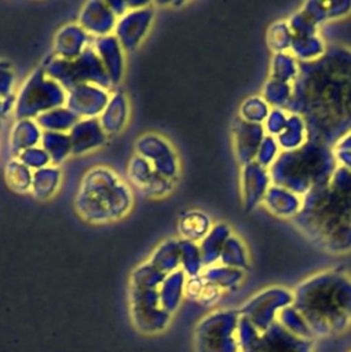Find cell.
<instances>
[{
  "label": "cell",
  "mask_w": 351,
  "mask_h": 352,
  "mask_svg": "<svg viewBox=\"0 0 351 352\" xmlns=\"http://www.w3.org/2000/svg\"><path fill=\"white\" fill-rule=\"evenodd\" d=\"M127 177L139 192L150 198H162L173 187L172 180L160 175L150 162L138 154H134L128 162Z\"/></svg>",
  "instance_id": "obj_11"
},
{
  "label": "cell",
  "mask_w": 351,
  "mask_h": 352,
  "mask_svg": "<svg viewBox=\"0 0 351 352\" xmlns=\"http://www.w3.org/2000/svg\"><path fill=\"white\" fill-rule=\"evenodd\" d=\"M107 6L113 11V14L117 16V19L121 18L129 10L127 1H123V0H110L107 1Z\"/></svg>",
  "instance_id": "obj_34"
},
{
  "label": "cell",
  "mask_w": 351,
  "mask_h": 352,
  "mask_svg": "<svg viewBox=\"0 0 351 352\" xmlns=\"http://www.w3.org/2000/svg\"><path fill=\"white\" fill-rule=\"evenodd\" d=\"M219 261L222 265H226V267H231V268H242L245 267L246 264V256H245V252H244V248H242V243L240 242L238 238L235 236H230L224 246H223V250L220 253V257H219Z\"/></svg>",
  "instance_id": "obj_31"
},
{
  "label": "cell",
  "mask_w": 351,
  "mask_h": 352,
  "mask_svg": "<svg viewBox=\"0 0 351 352\" xmlns=\"http://www.w3.org/2000/svg\"><path fill=\"white\" fill-rule=\"evenodd\" d=\"M154 14L156 11L150 3L142 8L128 10L121 18L117 19L113 34L120 41L124 51H135L142 44L150 32Z\"/></svg>",
  "instance_id": "obj_10"
},
{
  "label": "cell",
  "mask_w": 351,
  "mask_h": 352,
  "mask_svg": "<svg viewBox=\"0 0 351 352\" xmlns=\"http://www.w3.org/2000/svg\"><path fill=\"white\" fill-rule=\"evenodd\" d=\"M1 117H4V111H3V98L0 96V120Z\"/></svg>",
  "instance_id": "obj_35"
},
{
  "label": "cell",
  "mask_w": 351,
  "mask_h": 352,
  "mask_svg": "<svg viewBox=\"0 0 351 352\" xmlns=\"http://www.w3.org/2000/svg\"><path fill=\"white\" fill-rule=\"evenodd\" d=\"M234 140L238 160L245 165L249 164L257 150V124L238 120L234 126Z\"/></svg>",
  "instance_id": "obj_24"
},
{
  "label": "cell",
  "mask_w": 351,
  "mask_h": 352,
  "mask_svg": "<svg viewBox=\"0 0 351 352\" xmlns=\"http://www.w3.org/2000/svg\"><path fill=\"white\" fill-rule=\"evenodd\" d=\"M40 146L48 154L51 165L54 166L62 165L73 155L69 133L65 132H43Z\"/></svg>",
  "instance_id": "obj_26"
},
{
  "label": "cell",
  "mask_w": 351,
  "mask_h": 352,
  "mask_svg": "<svg viewBox=\"0 0 351 352\" xmlns=\"http://www.w3.org/2000/svg\"><path fill=\"white\" fill-rule=\"evenodd\" d=\"M348 352H351V348H350V349H348Z\"/></svg>",
  "instance_id": "obj_36"
},
{
  "label": "cell",
  "mask_w": 351,
  "mask_h": 352,
  "mask_svg": "<svg viewBox=\"0 0 351 352\" xmlns=\"http://www.w3.org/2000/svg\"><path fill=\"white\" fill-rule=\"evenodd\" d=\"M292 305L304 319L312 338L332 337L351 324V280L321 275L300 285Z\"/></svg>",
  "instance_id": "obj_1"
},
{
  "label": "cell",
  "mask_w": 351,
  "mask_h": 352,
  "mask_svg": "<svg viewBox=\"0 0 351 352\" xmlns=\"http://www.w3.org/2000/svg\"><path fill=\"white\" fill-rule=\"evenodd\" d=\"M134 206L129 184L110 166L96 165L80 180L74 209L91 224H109L124 219Z\"/></svg>",
  "instance_id": "obj_2"
},
{
  "label": "cell",
  "mask_w": 351,
  "mask_h": 352,
  "mask_svg": "<svg viewBox=\"0 0 351 352\" xmlns=\"http://www.w3.org/2000/svg\"><path fill=\"white\" fill-rule=\"evenodd\" d=\"M4 182L10 190L18 194L29 192L32 188L33 170L23 165L18 158H11L3 170Z\"/></svg>",
  "instance_id": "obj_27"
},
{
  "label": "cell",
  "mask_w": 351,
  "mask_h": 352,
  "mask_svg": "<svg viewBox=\"0 0 351 352\" xmlns=\"http://www.w3.org/2000/svg\"><path fill=\"white\" fill-rule=\"evenodd\" d=\"M15 72L8 62L0 60V96L8 98L14 94Z\"/></svg>",
  "instance_id": "obj_33"
},
{
  "label": "cell",
  "mask_w": 351,
  "mask_h": 352,
  "mask_svg": "<svg viewBox=\"0 0 351 352\" xmlns=\"http://www.w3.org/2000/svg\"><path fill=\"white\" fill-rule=\"evenodd\" d=\"M43 131L34 120L21 118L15 120L10 132V153L17 158L22 151L39 146Z\"/></svg>",
  "instance_id": "obj_18"
},
{
  "label": "cell",
  "mask_w": 351,
  "mask_h": 352,
  "mask_svg": "<svg viewBox=\"0 0 351 352\" xmlns=\"http://www.w3.org/2000/svg\"><path fill=\"white\" fill-rule=\"evenodd\" d=\"M110 95V91L100 85L80 84L67 91L65 106L78 118H99Z\"/></svg>",
  "instance_id": "obj_12"
},
{
  "label": "cell",
  "mask_w": 351,
  "mask_h": 352,
  "mask_svg": "<svg viewBox=\"0 0 351 352\" xmlns=\"http://www.w3.org/2000/svg\"><path fill=\"white\" fill-rule=\"evenodd\" d=\"M201 278L204 279L205 283L212 285L220 290V289H228V287L235 286L240 282V279L242 278V272H241V270L226 267V265L220 264V265L206 267L202 271Z\"/></svg>",
  "instance_id": "obj_29"
},
{
  "label": "cell",
  "mask_w": 351,
  "mask_h": 352,
  "mask_svg": "<svg viewBox=\"0 0 351 352\" xmlns=\"http://www.w3.org/2000/svg\"><path fill=\"white\" fill-rule=\"evenodd\" d=\"M129 312L134 326L140 333L151 336L162 333L172 318L160 304L158 289L129 287Z\"/></svg>",
  "instance_id": "obj_7"
},
{
  "label": "cell",
  "mask_w": 351,
  "mask_h": 352,
  "mask_svg": "<svg viewBox=\"0 0 351 352\" xmlns=\"http://www.w3.org/2000/svg\"><path fill=\"white\" fill-rule=\"evenodd\" d=\"M95 50L113 88H117L125 73V51L114 34L92 38Z\"/></svg>",
  "instance_id": "obj_14"
},
{
  "label": "cell",
  "mask_w": 351,
  "mask_h": 352,
  "mask_svg": "<svg viewBox=\"0 0 351 352\" xmlns=\"http://www.w3.org/2000/svg\"><path fill=\"white\" fill-rule=\"evenodd\" d=\"M80 118L66 106L55 107L40 114L34 121L43 132H65L69 133Z\"/></svg>",
  "instance_id": "obj_25"
},
{
  "label": "cell",
  "mask_w": 351,
  "mask_h": 352,
  "mask_svg": "<svg viewBox=\"0 0 351 352\" xmlns=\"http://www.w3.org/2000/svg\"><path fill=\"white\" fill-rule=\"evenodd\" d=\"M165 274L157 270L149 260L135 267L129 276V287L138 289H158L162 280L165 279Z\"/></svg>",
  "instance_id": "obj_30"
},
{
  "label": "cell",
  "mask_w": 351,
  "mask_h": 352,
  "mask_svg": "<svg viewBox=\"0 0 351 352\" xmlns=\"http://www.w3.org/2000/svg\"><path fill=\"white\" fill-rule=\"evenodd\" d=\"M180 245V270L187 278L200 276L204 270V261L200 252V246L195 242L179 238Z\"/></svg>",
  "instance_id": "obj_28"
},
{
  "label": "cell",
  "mask_w": 351,
  "mask_h": 352,
  "mask_svg": "<svg viewBox=\"0 0 351 352\" xmlns=\"http://www.w3.org/2000/svg\"><path fill=\"white\" fill-rule=\"evenodd\" d=\"M45 73L59 82L67 92L80 84H96L106 89H113V85L95 52L92 44L77 58L65 60L51 55L43 63Z\"/></svg>",
  "instance_id": "obj_4"
},
{
  "label": "cell",
  "mask_w": 351,
  "mask_h": 352,
  "mask_svg": "<svg viewBox=\"0 0 351 352\" xmlns=\"http://www.w3.org/2000/svg\"><path fill=\"white\" fill-rule=\"evenodd\" d=\"M292 301V294L284 290H270L249 300L248 304L240 309V314L259 333H262L277 322L279 312L289 307Z\"/></svg>",
  "instance_id": "obj_9"
},
{
  "label": "cell",
  "mask_w": 351,
  "mask_h": 352,
  "mask_svg": "<svg viewBox=\"0 0 351 352\" xmlns=\"http://www.w3.org/2000/svg\"><path fill=\"white\" fill-rule=\"evenodd\" d=\"M238 344L240 352H312V340L292 334L278 322L259 333L242 316L238 324Z\"/></svg>",
  "instance_id": "obj_6"
},
{
  "label": "cell",
  "mask_w": 351,
  "mask_h": 352,
  "mask_svg": "<svg viewBox=\"0 0 351 352\" xmlns=\"http://www.w3.org/2000/svg\"><path fill=\"white\" fill-rule=\"evenodd\" d=\"M91 44L92 37L77 22H69L62 25L54 36L52 55L65 60H72L80 56Z\"/></svg>",
  "instance_id": "obj_15"
},
{
  "label": "cell",
  "mask_w": 351,
  "mask_h": 352,
  "mask_svg": "<svg viewBox=\"0 0 351 352\" xmlns=\"http://www.w3.org/2000/svg\"><path fill=\"white\" fill-rule=\"evenodd\" d=\"M186 282L187 276L182 270H178L165 276L162 283L158 287L160 304L165 312L173 315L182 304V300L186 294Z\"/></svg>",
  "instance_id": "obj_19"
},
{
  "label": "cell",
  "mask_w": 351,
  "mask_h": 352,
  "mask_svg": "<svg viewBox=\"0 0 351 352\" xmlns=\"http://www.w3.org/2000/svg\"><path fill=\"white\" fill-rule=\"evenodd\" d=\"M73 155H84L102 147L107 135L103 131L99 118H80L69 132Z\"/></svg>",
  "instance_id": "obj_16"
},
{
  "label": "cell",
  "mask_w": 351,
  "mask_h": 352,
  "mask_svg": "<svg viewBox=\"0 0 351 352\" xmlns=\"http://www.w3.org/2000/svg\"><path fill=\"white\" fill-rule=\"evenodd\" d=\"M77 23L92 37H103L114 33L117 16L113 14L107 1L89 0L83 4Z\"/></svg>",
  "instance_id": "obj_13"
},
{
  "label": "cell",
  "mask_w": 351,
  "mask_h": 352,
  "mask_svg": "<svg viewBox=\"0 0 351 352\" xmlns=\"http://www.w3.org/2000/svg\"><path fill=\"white\" fill-rule=\"evenodd\" d=\"M129 120V100L124 91L116 89L111 92L110 99L99 116V122L106 135L120 133Z\"/></svg>",
  "instance_id": "obj_17"
},
{
  "label": "cell",
  "mask_w": 351,
  "mask_h": 352,
  "mask_svg": "<svg viewBox=\"0 0 351 352\" xmlns=\"http://www.w3.org/2000/svg\"><path fill=\"white\" fill-rule=\"evenodd\" d=\"M230 236H231V230L228 228L227 224L217 223L212 226L211 231L198 243L205 267L215 265L216 261H219L223 246Z\"/></svg>",
  "instance_id": "obj_21"
},
{
  "label": "cell",
  "mask_w": 351,
  "mask_h": 352,
  "mask_svg": "<svg viewBox=\"0 0 351 352\" xmlns=\"http://www.w3.org/2000/svg\"><path fill=\"white\" fill-rule=\"evenodd\" d=\"M62 182V169L59 166L48 165L33 172L30 192L34 198L45 201L52 198L59 190Z\"/></svg>",
  "instance_id": "obj_23"
},
{
  "label": "cell",
  "mask_w": 351,
  "mask_h": 352,
  "mask_svg": "<svg viewBox=\"0 0 351 352\" xmlns=\"http://www.w3.org/2000/svg\"><path fill=\"white\" fill-rule=\"evenodd\" d=\"M149 261L162 274L169 275L180 270V245L179 238L162 241L150 254Z\"/></svg>",
  "instance_id": "obj_22"
},
{
  "label": "cell",
  "mask_w": 351,
  "mask_h": 352,
  "mask_svg": "<svg viewBox=\"0 0 351 352\" xmlns=\"http://www.w3.org/2000/svg\"><path fill=\"white\" fill-rule=\"evenodd\" d=\"M240 311H215L202 318L194 330L195 352H240Z\"/></svg>",
  "instance_id": "obj_5"
},
{
  "label": "cell",
  "mask_w": 351,
  "mask_h": 352,
  "mask_svg": "<svg viewBox=\"0 0 351 352\" xmlns=\"http://www.w3.org/2000/svg\"><path fill=\"white\" fill-rule=\"evenodd\" d=\"M212 221L209 216L201 210L191 209L180 214L178 230L182 239L200 243L211 231Z\"/></svg>",
  "instance_id": "obj_20"
},
{
  "label": "cell",
  "mask_w": 351,
  "mask_h": 352,
  "mask_svg": "<svg viewBox=\"0 0 351 352\" xmlns=\"http://www.w3.org/2000/svg\"><path fill=\"white\" fill-rule=\"evenodd\" d=\"M23 165H26L29 169H32L33 172L34 170H39V169H43L48 165H51V161H50V157L48 154L44 151V148L39 144V146H34V147H30L25 151H22L18 157H17Z\"/></svg>",
  "instance_id": "obj_32"
},
{
  "label": "cell",
  "mask_w": 351,
  "mask_h": 352,
  "mask_svg": "<svg viewBox=\"0 0 351 352\" xmlns=\"http://www.w3.org/2000/svg\"><path fill=\"white\" fill-rule=\"evenodd\" d=\"M135 151L164 177L176 180L180 170L179 157L168 139L160 133L147 132L135 140Z\"/></svg>",
  "instance_id": "obj_8"
},
{
  "label": "cell",
  "mask_w": 351,
  "mask_h": 352,
  "mask_svg": "<svg viewBox=\"0 0 351 352\" xmlns=\"http://www.w3.org/2000/svg\"><path fill=\"white\" fill-rule=\"evenodd\" d=\"M67 92L51 78L43 65H39L26 77L15 96L14 117L15 120H36L40 114L66 104Z\"/></svg>",
  "instance_id": "obj_3"
}]
</instances>
